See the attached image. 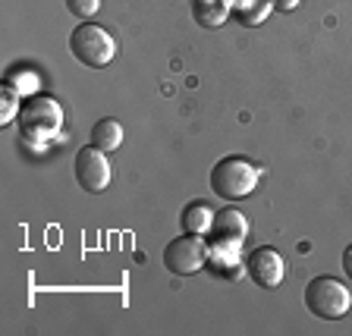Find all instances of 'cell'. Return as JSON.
<instances>
[{
  "mask_svg": "<svg viewBox=\"0 0 352 336\" xmlns=\"http://www.w3.org/2000/svg\"><path fill=\"white\" fill-rule=\"evenodd\" d=\"M179 223H183L186 233H195V236H208L214 227V208L205 205L201 198L189 201V205L179 211Z\"/></svg>",
  "mask_w": 352,
  "mask_h": 336,
  "instance_id": "9c48e42d",
  "label": "cell"
},
{
  "mask_svg": "<svg viewBox=\"0 0 352 336\" xmlns=\"http://www.w3.org/2000/svg\"><path fill=\"white\" fill-rule=\"evenodd\" d=\"M69 51L79 63H85L88 69H104L110 60L117 57V41L104 25L98 22H79L69 35Z\"/></svg>",
  "mask_w": 352,
  "mask_h": 336,
  "instance_id": "3957f363",
  "label": "cell"
},
{
  "mask_svg": "<svg viewBox=\"0 0 352 336\" xmlns=\"http://www.w3.org/2000/svg\"><path fill=\"white\" fill-rule=\"evenodd\" d=\"M245 236H249V220H245V214L239 211V208H220V211H214V227L211 233H208V242H220V245H239L245 242Z\"/></svg>",
  "mask_w": 352,
  "mask_h": 336,
  "instance_id": "ba28073f",
  "label": "cell"
},
{
  "mask_svg": "<svg viewBox=\"0 0 352 336\" xmlns=\"http://www.w3.org/2000/svg\"><path fill=\"white\" fill-rule=\"evenodd\" d=\"M299 0H277V7H283V10H293Z\"/></svg>",
  "mask_w": 352,
  "mask_h": 336,
  "instance_id": "ac0fdd59",
  "label": "cell"
},
{
  "mask_svg": "<svg viewBox=\"0 0 352 336\" xmlns=\"http://www.w3.org/2000/svg\"><path fill=\"white\" fill-rule=\"evenodd\" d=\"M271 10H274V0H236L233 19L239 22V25L255 29V25H261V22L271 16Z\"/></svg>",
  "mask_w": 352,
  "mask_h": 336,
  "instance_id": "7c38bea8",
  "label": "cell"
},
{
  "mask_svg": "<svg viewBox=\"0 0 352 336\" xmlns=\"http://www.w3.org/2000/svg\"><path fill=\"white\" fill-rule=\"evenodd\" d=\"M192 16H195L198 25L205 29H217L233 16L227 0H192Z\"/></svg>",
  "mask_w": 352,
  "mask_h": 336,
  "instance_id": "30bf717a",
  "label": "cell"
},
{
  "mask_svg": "<svg viewBox=\"0 0 352 336\" xmlns=\"http://www.w3.org/2000/svg\"><path fill=\"white\" fill-rule=\"evenodd\" d=\"M66 10L76 16V19H82V22H88L91 16L101 10V0H66Z\"/></svg>",
  "mask_w": 352,
  "mask_h": 336,
  "instance_id": "2e32d148",
  "label": "cell"
},
{
  "mask_svg": "<svg viewBox=\"0 0 352 336\" xmlns=\"http://www.w3.org/2000/svg\"><path fill=\"white\" fill-rule=\"evenodd\" d=\"M7 85H13L22 98H32V95H38L41 79H38L35 69H13V73L7 76Z\"/></svg>",
  "mask_w": 352,
  "mask_h": 336,
  "instance_id": "9a60e30c",
  "label": "cell"
},
{
  "mask_svg": "<svg viewBox=\"0 0 352 336\" xmlns=\"http://www.w3.org/2000/svg\"><path fill=\"white\" fill-rule=\"evenodd\" d=\"M208 258H211V242L208 236H195V233H183L176 236L173 242H167L164 249V267L176 277H192V273L205 271Z\"/></svg>",
  "mask_w": 352,
  "mask_h": 336,
  "instance_id": "5b68a950",
  "label": "cell"
},
{
  "mask_svg": "<svg viewBox=\"0 0 352 336\" xmlns=\"http://www.w3.org/2000/svg\"><path fill=\"white\" fill-rule=\"evenodd\" d=\"M245 271H249V277L255 280L258 286L277 289L286 277V264H283V255H280L274 245H258V249L245 258Z\"/></svg>",
  "mask_w": 352,
  "mask_h": 336,
  "instance_id": "52a82bcc",
  "label": "cell"
},
{
  "mask_svg": "<svg viewBox=\"0 0 352 336\" xmlns=\"http://www.w3.org/2000/svg\"><path fill=\"white\" fill-rule=\"evenodd\" d=\"M91 145L107 154L117 151V148L123 145V126H120V120H113V117L98 120V123L91 126Z\"/></svg>",
  "mask_w": 352,
  "mask_h": 336,
  "instance_id": "8fae6325",
  "label": "cell"
},
{
  "mask_svg": "<svg viewBox=\"0 0 352 336\" xmlns=\"http://www.w3.org/2000/svg\"><path fill=\"white\" fill-rule=\"evenodd\" d=\"M19 139L32 151H47L63 135V107L57 98L32 95L22 101L19 110Z\"/></svg>",
  "mask_w": 352,
  "mask_h": 336,
  "instance_id": "6da1fadb",
  "label": "cell"
},
{
  "mask_svg": "<svg viewBox=\"0 0 352 336\" xmlns=\"http://www.w3.org/2000/svg\"><path fill=\"white\" fill-rule=\"evenodd\" d=\"M73 173H76V183L85 192L101 195L110 186V176H113L107 151H101V148H95V145L79 148V151H76V161H73Z\"/></svg>",
  "mask_w": 352,
  "mask_h": 336,
  "instance_id": "8992f818",
  "label": "cell"
},
{
  "mask_svg": "<svg viewBox=\"0 0 352 336\" xmlns=\"http://www.w3.org/2000/svg\"><path fill=\"white\" fill-rule=\"evenodd\" d=\"M343 271L352 280V245H346V251H343Z\"/></svg>",
  "mask_w": 352,
  "mask_h": 336,
  "instance_id": "e0dca14e",
  "label": "cell"
},
{
  "mask_svg": "<svg viewBox=\"0 0 352 336\" xmlns=\"http://www.w3.org/2000/svg\"><path fill=\"white\" fill-rule=\"evenodd\" d=\"M305 308L321 321H340L349 315L352 293L340 280L321 273V277H311L305 283Z\"/></svg>",
  "mask_w": 352,
  "mask_h": 336,
  "instance_id": "277c9868",
  "label": "cell"
},
{
  "mask_svg": "<svg viewBox=\"0 0 352 336\" xmlns=\"http://www.w3.org/2000/svg\"><path fill=\"white\" fill-rule=\"evenodd\" d=\"M239 245H220V242H211V258H208V267L220 277H230L239 271Z\"/></svg>",
  "mask_w": 352,
  "mask_h": 336,
  "instance_id": "4fadbf2b",
  "label": "cell"
},
{
  "mask_svg": "<svg viewBox=\"0 0 352 336\" xmlns=\"http://www.w3.org/2000/svg\"><path fill=\"white\" fill-rule=\"evenodd\" d=\"M22 101H25V98H22L13 85H7V82L0 85V126H7V123H13V120H19Z\"/></svg>",
  "mask_w": 352,
  "mask_h": 336,
  "instance_id": "5bb4252c",
  "label": "cell"
},
{
  "mask_svg": "<svg viewBox=\"0 0 352 336\" xmlns=\"http://www.w3.org/2000/svg\"><path fill=\"white\" fill-rule=\"evenodd\" d=\"M211 192L223 201H239V198L252 195L258 189V179H261V170L252 161L233 154V157H220L211 167Z\"/></svg>",
  "mask_w": 352,
  "mask_h": 336,
  "instance_id": "7a4b0ae2",
  "label": "cell"
}]
</instances>
